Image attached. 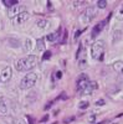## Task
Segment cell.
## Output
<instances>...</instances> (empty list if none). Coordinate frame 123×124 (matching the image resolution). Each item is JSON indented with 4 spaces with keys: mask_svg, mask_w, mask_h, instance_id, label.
Here are the masks:
<instances>
[{
    "mask_svg": "<svg viewBox=\"0 0 123 124\" xmlns=\"http://www.w3.org/2000/svg\"><path fill=\"white\" fill-rule=\"evenodd\" d=\"M39 65V58L35 55H29L26 57H23L16 61L15 63V70L19 72H24V71H30L34 67Z\"/></svg>",
    "mask_w": 123,
    "mask_h": 124,
    "instance_id": "6da1fadb",
    "label": "cell"
},
{
    "mask_svg": "<svg viewBox=\"0 0 123 124\" xmlns=\"http://www.w3.org/2000/svg\"><path fill=\"white\" fill-rule=\"evenodd\" d=\"M91 55L93 57V60H98L102 61L103 60V55H105V42L102 40H97L93 42L91 47Z\"/></svg>",
    "mask_w": 123,
    "mask_h": 124,
    "instance_id": "7a4b0ae2",
    "label": "cell"
},
{
    "mask_svg": "<svg viewBox=\"0 0 123 124\" xmlns=\"http://www.w3.org/2000/svg\"><path fill=\"white\" fill-rule=\"evenodd\" d=\"M37 82V75L34 73V72H30L27 73L20 82V88L21 89H29V88H33Z\"/></svg>",
    "mask_w": 123,
    "mask_h": 124,
    "instance_id": "3957f363",
    "label": "cell"
},
{
    "mask_svg": "<svg viewBox=\"0 0 123 124\" xmlns=\"http://www.w3.org/2000/svg\"><path fill=\"white\" fill-rule=\"evenodd\" d=\"M96 15H97V10H96V8H95V6H88V8L85 9V11L81 14V16H80V21H81L82 24H88V23H91L92 20L95 19Z\"/></svg>",
    "mask_w": 123,
    "mask_h": 124,
    "instance_id": "277c9868",
    "label": "cell"
},
{
    "mask_svg": "<svg viewBox=\"0 0 123 124\" xmlns=\"http://www.w3.org/2000/svg\"><path fill=\"white\" fill-rule=\"evenodd\" d=\"M88 82H90V78L87 75H80L78 78L76 79V87H77V91L81 92V91H83L86 88V86L88 85Z\"/></svg>",
    "mask_w": 123,
    "mask_h": 124,
    "instance_id": "5b68a950",
    "label": "cell"
},
{
    "mask_svg": "<svg viewBox=\"0 0 123 124\" xmlns=\"http://www.w3.org/2000/svg\"><path fill=\"white\" fill-rule=\"evenodd\" d=\"M11 76H13V70H11V67L10 66H6V67H4L3 70H1V72H0V81L1 82H9L10 81V78H11Z\"/></svg>",
    "mask_w": 123,
    "mask_h": 124,
    "instance_id": "8992f818",
    "label": "cell"
},
{
    "mask_svg": "<svg viewBox=\"0 0 123 124\" xmlns=\"http://www.w3.org/2000/svg\"><path fill=\"white\" fill-rule=\"evenodd\" d=\"M97 88H98L97 82H96V81H90L88 85L86 86V88H85L83 91H81L80 93H81V94H91V93L93 92L95 89H97Z\"/></svg>",
    "mask_w": 123,
    "mask_h": 124,
    "instance_id": "52a82bcc",
    "label": "cell"
},
{
    "mask_svg": "<svg viewBox=\"0 0 123 124\" xmlns=\"http://www.w3.org/2000/svg\"><path fill=\"white\" fill-rule=\"evenodd\" d=\"M9 113V102L3 98V97H0V116H5Z\"/></svg>",
    "mask_w": 123,
    "mask_h": 124,
    "instance_id": "ba28073f",
    "label": "cell"
},
{
    "mask_svg": "<svg viewBox=\"0 0 123 124\" xmlns=\"http://www.w3.org/2000/svg\"><path fill=\"white\" fill-rule=\"evenodd\" d=\"M29 17H30V14H29L27 11H23V13H20V14L14 19V23H15V24H23V23L27 21Z\"/></svg>",
    "mask_w": 123,
    "mask_h": 124,
    "instance_id": "9c48e42d",
    "label": "cell"
},
{
    "mask_svg": "<svg viewBox=\"0 0 123 124\" xmlns=\"http://www.w3.org/2000/svg\"><path fill=\"white\" fill-rule=\"evenodd\" d=\"M21 8H23V6H20V5H15V6H13V8H10L9 11H8V16H9L10 19L16 17V16L20 14V10H21Z\"/></svg>",
    "mask_w": 123,
    "mask_h": 124,
    "instance_id": "30bf717a",
    "label": "cell"
},
{
    "mask_svg": "<svg viewBox=\"0 0 123 124\" xmlns=\"http://www.w3.org/2000/svg\"><path fill=\"white\" fill-rule=\"evenodd\" d=\"M60 32H61V30L58 29L57 31H55V32L49 34V35L46 36V40H47V41H50V42H57L58 39H60Z\"/></svg>",
    "mask_w": 123,
    "mask_h": 124,
    "instance_id": "8fae6325",
    "label": "cell"
},
{
    "mask_svg": "<svg viewBox=\"0 0 123 124\" xmlns=\"http://www.w3.org/2000/svg\"><path fill=\"white\" fill-rule=\"evenodd\" d=\"M105 25H106V23H105V21H102V23L97 24V25L93 27V30H92V37H96V36H98V34L101 32L102 30H103Z\"/></svg>",
    "mask_w": 123,
    "mask_h": 124,
    "instance_id": "7c38bea8",
    "label": "cell"
},
{
    "mask_svg": "<svg viewBox=\"0 0 123 124\" xmlns=\"http://www.w3.org/2000/svg\"><path fill=\"white\" fill-rule=\"evenodd\" d=\"M36 25H37V27L39 29H49L50 27V21L49 20H46V19H40V20H37L36 21Z\"/></svg>",
    "mask_w": 123,
    "mask_h": 124,
    "instance_id": "4fadbf2b",
    "label": "cell"
},
{
    "mask_svg": "<svg viewBox=\"0 0 123 124\" xmlns=\"http://www.w3.org/2000/svg\"><path fill=\"white\" fill-rule=\"evenodd\" d=\"M85 57H86V50L82 47V45H80L78 52H77V60H78V62H80V61H83Z\"/></svg>",
    "mask_w": 123,
    "mask_h": 124,
    "instance_id": "5bb4252c",
    "label": "cell"
},
{
    "mask_svg": "<svg viewBox=\"0 0 123 124\" xmlns=\"http://www.w3.org/2000/svg\"><path fill=\"white\" fill-rule=\"evenodd\" d=\"M45 39H37L36 40V48L37 51H45Z\"/></svg>",
    "mask_w": 123,
    "mask_h": 124,
    "instance_id": "9a60e30c",
    "label": "cell"
},
{
    "mask_svg": "<svg viewBox=\"0 0 123 124\" xmlns=\"http://www.w3.org/2000/svg\"><path fill=\"white\" fill-rule=\"evenodd\" d=\"M112 68H113L116 72H122L123 68V62L122 61H116L113 65H112Z\"/></svg>",
    "mask_w": 123,
    "mask_h": 124,
    "instance_id": "2e32d148",
    "label": "cell"
},
{
    "mask_svg": "<svg viewBox=\"0 0 123 124\" xmlns=\"http://www.w3.org/2000/svg\"><path fill=\"white\" fill-rule=\"evenodd\" d=\"M24 48H25L26 52H29V51L33 50V40H31V39L27 37V39L25 40V47H24Z\"/></svg>",
    "mask_w": 123,
    "mask_h": 124,
    "instance_id": "e0dca14e",
    "label": "cell"
},
{
    "mask_svg": "<svg viewBox=\"0 0 123 124\" xmlns=\"http://www.w3.org/2000/svg\"><path fill=\"white\" fill-rule=\"evenodd\" d=\"M17 0H4V1H3V4L6 6V8H13V6H15V5H17Z\"/></svg>",
    "mask_w": 123,
    "mask_h": 124,
    "instance_id": "ac0fdd59",
    "label": "cell"
},
{
    "mask_svg": "<svg viewBox=\"0 0 123 124\" xmlns=\"http://www.w3.org/2000/svg\"><path fill=\"white\" fill-rule=\"evenodd\" d=\"M106 6H107V1H106V0H98L97 8H99V9H105Z\"/></svg>",
    "mask_w": 123,
    "mask_h": 124,
    "instance_id": "d6986e66",
    "label": "cell"
},
{
    "mask_svg": "<svg viewBox=\"0 0 123 124\" xmlns=\"http://www.w3.org/2000/svg\"><path fill=\"white\" fill-rule=\"evenodd\" d=\"M121 37H122V32L118 30V31H116V32H113V41H117V40H121Z\"/></svg>",
    "mask_w": 123,
    "mask_h": 124,
    "instance_id": "ffe728a7",
    "label": "cell"
},
{
    "mask_svg": "<svg viewBox=\"0 0 123 124\" xmlns=\"http://www.w3.org/2000/svg\"><path fill=\"white\" fill-rule=\"evenodd\" d=\"M13 124H29V123L25 119H23V118H19V119H15Z\"/></svg>",
    "mask_w": 123,
    "mask_h": 124,
    "instance_id": "44dd1931",
    "label": "cell"
},
{
    "mask_svg": "<svg viewBox=\"0 0 123 124\" xmlns=\"http://www.w3.org/2000/svg\"><path fill=\"white\" fill-rule=\"evenodd\" d=\"M78 107L81 108V109H86L87 107H88V102L87 101H82V102H80V104H78Z\"/></svg>",
    "mask_w": 123,
    "mask_h": 124,
    "instance_id": "7402d4cb",
    "label": "cell"
},
{
    "mask_svg": "<svg viewBox=\"0 0 123 124\" xmlns=\"http://www.w3.org/2000/svg\"><path fill=\"white\" fill-rule=\"evenodd\" d=\"M50 56H51V52H50V51H46V52H45V55H44V60H47V58H50Z\"/></svg>",
    "mask_w": 123,
    "mask_h": 124,
    "instance_id": "603a6c76",
    "label": "cell"
},
{
    "mask_svg": "<svg viewBox=\"0 0 123 124\" xmlns=\"http://www.w3.org/2000/svg\"><path fill=\"white\" fill-rule=\"evenodd\" d=\"M95 119H96V116H93V114H92V116H90V118H88V120H90L91 123H92V122H93Z\"/></svg>",
    "mask_w": 123,
    "mask_h": 124,
    "instance_id": "cb8c5ba5",
    "label": "cell"
},
{
    "mask_svg": "<svg viewBox=\"0 0 123 124\" xmlns=\"http://www.w3.org/2000/svg\"><path fill=\"white\" fill-rule=\"evenodd\" d=\"M96 104L97 106H102V104H105V101H98V102H96Z\"/></svg>",
    "mask_w": 123,
    "mask_h": 124,
    "instance_id": "d4e9b609",
    "label": "cell"
},
{
    "mask_svg": "<svg viewBox=\"0 0 123 124\" xmlns=\"http://www.w3.org/2000/svg\"><path fill=\"white\" fill-rule=\"evenodd\" d=\"M57 78H61V72H57Z\"/></svg>",
    "mask_w": 123,
    "mask_h": 124,
    "instance_id": "484cf974",
    "label": "cell"
},
{
    "mask_svg": "<svg viewBox=\"0 0 123 124\" xmlns=\"http://www.w3.org/2000/svg\"><path fill=\"white\" fill-rule=\"evenodd\" d=\"M0 97H1V96H0Z\"/></svg>",
    "mask_w": 123,
    "mask_h": 124,
    "instance_id": "4316f807",
    "label": "cell"
}]
</instances>
